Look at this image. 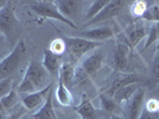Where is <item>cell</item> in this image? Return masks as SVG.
Instances as JSON below:
<instances>
[{
    "label": "cell",
    "mask_w": 159,
    "mask_h": 119,
    "mask_svg": "<svg viewBox=\"0 0 159 119\" xmlns=\"http://www.w3.org/2000/svg\"><path fill=\"white\" fill-rule=\"evenodd\" d=\"M48 80V72L42 66V63L37 61H32L29 63L24 78L18 86L19 93H33L43 89V85Z\"/></svg>",
    "instance_id": "cell-1"
},
{
    "label": "cell",
    "mask_w": 159,
    "mask_h": 119,
    "mask_svg": "<svg viewBox=\"0 0 159 119\" xmlns=\"http://www.w3.org/2000/svg\"><path fill=\"white\" fill-rule=\"evenodd\" d=\"M26 55V45L23 40H18L14 49L7 55L5 59L0 61V79L11 78V75L17 70L21 61L25 59Z\"/></svg>",
    "instance_id": "cell-2"
},
{
    "label": "cell",
    "mask_w": 159,
    "mask_h": 119,
    "mask_svg": "<svg viewBox=\"0 0 159 119\" xmlns=\"http://www.w3.org/2000/svg\"><path fill=\"white\" fill-rule=\"evenodd\" d=\"M31 10H32L37 16L45 19H56L58 21H62L66 24L68 26L76 29V24L71 20L66 19L63 14L58 11V7L55 1H48V0H42V1H32L30 4Z\"/></svg>",
    "instance_id": "cell-3"
},
{
    "label": "cell",
    "mask_w": 159,
    "mask_h": 119,
    "mask_svg": "<svg viewBox=\"0 0 159 119\" xmlns=\"http://www.w3.org/2000/svg\"><path fill=\"white\" fill-rule=\"evenodd\" d=\"M63 40H64L68 51L75 59H82L86 54L90 53L92 50L100 45V43L98 42L88 40L82 37H64Z\"/></svg>",
    "instance_id": "cell-4"
},
{
    "label": "cell",
    "mask_w": 159,
    "mask_h": 119,
    "mask_svg": "<svg viewBox=\"0 0 159 119\" xmlns=\"http://www.w3.org/2000/svg\"><path fill=\"white\" fill-rule=\"evenodd\" d=\"M126 4L127 2L124 0H112V1H109V4L95 18L86 23V25L87 26H89V25L92 26V25H95L98 23H102L105 20H108L113 17H115V16H118L122 11V8L126 6Z\"/></svg>",
    "instance_id": "cell-5"
},
{
    "label": "cell",
    "mask_w": 159,
    "mask_h": 119,
    "mask_svg": "<svg viewBox=\"0 0 159 119\" xmlns=\"http://www.w3.org/2000/svg\"><path fill=\"white\" fill-rule=\"evenodd\" d=\"M16 23H17V18L14 13V7L12 2L8 1L6 7L0 11V32L4 33L5 36H8L12 32Z\"/></svg>",
    "instance_id": "cell-6"
},
{
    "label": "cell",
    "mask_w": 159,
    "mask_h": 119,
    "mask_svg": "<svg viewBox=\"0 0 159 119\" xmlns=\"http://www.w3.org/2000/svg\"><path fill=\"white\" fill-rule=\"evenodd\" d=\"M103 51L98 50L95 53L90 54L89 56H87L86 59L82 61L81 68L84 70V73L88 76H93L101 69V67L103 64Z\"/></svg>",
    "instance_id": "cell-7"
},
{
    "label": "cell",
    "mask_w": 159,
    "mask_h": 119,
    "mask_svg": "<svg viewBox=\"0 0 159 119\" xmlns=\"http://www.w3.org/2000/svg\"><path fill=\"white\" fill-rule=\"evenodd\" d=\"M51 88H52V83H49L48 86H45L40 91L26 94L23 98V105L25 106V108H27V110H33L37 106H39L40 104H44L48 95L51 92Z\"/></svg>",
    "instance_id": "cell-8"
},
{
    "label": "cell",
    "mask_w": 159,
    "mask_h": 119,
    "mask_svg": "<svg viewBox=\"0 0 159 119\" xmlns=\"http://www.w3.org/2000/svg\"><path fill=\"white\" fill-rule=\"evenodd\" d=\"M114 36L113 29L111 26H100L94 27V29H89L86 31L80 32V37L86 38L88 40H93V42H101V40L112 38Z\"/></svg>",
    "instance_id": "cell-9"
},
{
    "label": "cell",
    "mask_w": 159,
    "mask_h": 119,
    "mask_svg": "<svg viewBox=\"0 0 159 119\" xmlns=\"http://www.w3.org/2000/svg\"><path fill=\"white\" fill-rule=\"evenodd\" d=\"M61 56H57L56 54H53L50 49H47L44 51V57L42 66L44 67V69L50 74L52 78H60V70H61Z\"/></svg>",
    "instance_id": "cell-10"
},
{
    "label": "cell",
    "mask_w": 159,
    "mask_h": 119,
    "mask_svg": "<svg viewBox=\"0 0 159 119\" xmlns=\"http://www.w3.org/2000/svg\"><path fill=\"white\" fill-rule=\"evenodd\" d=\"M128 55H129V44L127 43V40L119 42L115 49V53H114V64L118 70L124 72L127 69Z\"/></svg>",
    "instance_id": "cell-11"
},
{
    "label": "cell",
    "mask_w": 159,
    "mask_h": 119,
    "mask_svg": "<svg viewBox=\"0 0 159 119\" xmlns=\"http://www.w3.org/2000/svg\"><path fill=\"white\" fill-rule=\"evenodd\" d=\"M128 116L129 119H138L144 110V102H145V91L139 88L135 94L133 95L131 100L128 101Z\"/></svg>",
    "instance_id": "cell-12"
},
{
    "label": "cell",
    "mask_w": 159,
    "mask_h": 119,
    "mask_svg": "<svg viewBox=\"0 0 159 119\" xmlns=\"http://www.w3.org/2000/svg\"><path fill=\"white\" fill-rule=\"evenodd\" d=\"M56 5L58 7V11L66 17V19L74 21L73 18H75L80 11V7L82 5V2L75 1V0H58L55 1Z\"/></svg>",
    "instance_id": "cell-13"
},
{
    "label": "cell",
    "mask_w": 159,
    "mask_h": 119,
    "mask_svg": "<svg viewBox=\"0 0 159 119\" xmlns=\"http://www.w3.org/2000/svg\"><path fill=\"white\" fill-rule=\"evenodd\" d=\"M146 36V26L144 23H135L127 29L126 40L129 46H135Z\"/></svg>",
    "instance_id": "cell-14"
},
{
    "label": "cell",
    "mask_w": 159,
    "mask_h": 119,
    "mask_svg": "<svg viewBox=\"0 0 159 119\" xmlns=\"http://www.w3.org/2000/svg\"><path fill=\"white\" fill-rule=\"evenodd\" d=\"M32 119H57V114L55 112L52 104V95L51 92L48 95L45 102L40 107L37 112L32 114Z\"/></svg>",
    "instance_id": "cell-15"
},
{
    "label": "cell",
    "mask_w": 159,
    "mask_h": 119,
    "mask_svg": "<svg viewBox=\"0 0 159 119\" xmlns=\"http://www.w3.org/2000/svg\"><path fill=\"white\" fill-rule=\"evenodd\" d=\"M137 82H139V78L135 74H127L125 76H122V78L116 80L105 93H106L107 95H109V97L113 98L114 94L118 92L119 89H121L122 87L127 86V85H131V83H137Z\"/></svg>",
    "instance_id": "cell-16"
},
{
    "label": "cell",
    "mask_w": 159,
    "mask_h": 119,
    "mask_svg": "<svg viewBox=\"0 0 159 119\" xmlns=\"http://www.w3.org/2000/svg\"><path fill=\"white\" fill-rule=\"evenodd\" d=\"M138 89H139L138 83H131V85H127V86L122 87L121 89H119L118 92L115 93V94H114V97H113V99L115 100L119 105L120 104L128 102Z\"/></svg>",
    "instance_id": "cell-17"
},
{
    "label": "cell",
    "mask_w": 159,
    "mask_h": 119,
    "mask_svg": "<svg viewBox=\"0 0 159 119\" xmlns=\"http://www.w3.org/2000/svg\"><path fill=\"white\" fill-rule=\"evenodd\" d=\"M56 99L63 106H70L73 105V95L69 91V88L62 82L58 81L57 88H56Z\"/></svg>",
    "instance_id": "cell-18"
},
{
    "label": "cell",
    "mask_w": 159,
    "mask_h": 119,
    "mask_svg": "<svg viewBox=\"0 0 159 119\" xmlns=\"http://www.w3.org/2000/svg\"><path fill=\"white\" fill-rule=\"evenodd\" d=\"M75 70L76 68L70 63H62L60 70V80L66 87L75 83Z\"/></svg>",
    "instance_id": "cell-19"
},
{
    "label": "cell",
    "mask_w": 159,
    "mask_h": 119,
    "mask_svg": "<svg viewBox=\"0 0 159 119\" xmlns=\"http://www.w3.org/2000/svg\"><path fill=\"white\" fill-rule=\"evenodd\" d=\"M76 111L81 116L82 119H98L96 110L89 100H83L82 104L76 108Z\"/></svg>",
    "instance_id": "cell-20"
},
{
    "label": "cell",
    "mask_w": 159,
    "mask_h": 119,
    "mask_svg": "<svg viewBox=\"0 0 159 119\" xmlns=\"http://www.w3.org/2000/svg\"><path fill=\"white\" fill-rule=\"evenodd\" d=\"M108 4H109L108 0H95V1H92V2H90V6H89L88 11H87L86 17H84L86 23H88L89 20H92L93 18H95Z\"/></svg>",
    "instance_id": "cell-21"
},
{
    "label": "cell",
    "mask_w": 159,
    "mask_h": 119,
    "mask_svg": "<svg viewBox=\"0 0 159 119\" xmlns=\"http://www.w3.org/2000/svg\"><path fill=\"white\" fill-rule=\"evenodd\" d=\"M100 101H101V106H102V108H103L106 112L115 114V112L119 110V104L113 99L112 97L107 95L106 93H102V94L100 95Z\"/></svg>",
    "instance_id": "cell-22"
},
{
    "label": "cell",
    "mask_w": 159,
    "mask_h": 119,
    "mask_svg": "<svg viewBox=\"0 0 159 119\" xmlns=\"http://www.w3.org/2000/svg\"><path fill=\"white\" fill-rule=\"evenodd\" d=\"M146 36H147V40H146L143 50H146L147 48H150V46L152 45L153 43H156L157 40H159V21L151 24V26L148 29V33Z\"/></svg>",
    "instance_id": "cell-23"
},
{
    "label": "cell",
    "mask_w": 159,
    "mask_h": 119,
    "mask_svg": "<svg viewBox=\"0 0 159 119\" xmlns=\"http://www.w3.org/2000/svg\"><path fill=\"white\" fill-rule=\"evenodd\" d=\"M17 102V93L14 89H11V92L7 94L6 97H4L0 100V113L5 112L7 110H10L11 107H13Z\"/></svg>",
    "instance_id": "cell-24"
},
{
    "label": "cell",
    "mask_w": 159,
    "mask_h": 119,
    "mask_svg": "<svg viewBox=\"0 0 159 119\" xmlns=\"http://www.w3.org/2000/svg\"><path fill=\"white\" fill-rule=\"evenodd\" d=\"M148 8V2L147 1H143V0H138L133 2L132 7H131V12L135 18H143V16Z\"/></svg>",
    "instance_id": "cell-25"
},
{
    "label": "cell",
    "mask_w": 159,
    "mask_h": 119,
    "mask_svg": "<svg viewBox=\"0 0 159 119\" xmlns=\"http://www.w3.org/2000/svg\"><path fill=\"white\" fill-rule=\"evenodd\" d=\"M143 19L146 21H152V23H157L159 21V5L158 4H153L152 6L147 8L145 14L143 16Z\"/></svg>",
    "instance_id": "cell-26"
},
{
    "label": "cell",
    "mask_w": 159,
    "mask_h": 119,
    "mask_svg": "<svg viewBox=\"0 0 159 119\" xmlns=\"http://www.w3.org/2000/svg\"><path fill=\"white\" fill-rule=\"evenodd\" d=\"M66 49V43H64V40L63 38H56L51 42L50 44V50L52 51L53 54H56L57 56H61L62 54L64 53V50Z\"/></svg>",
    "instance_id": "cell-27"
},
{
    "label": "cell",
    "mask_w": 159,
    "mask_h": 119,
    "mask_svg": "<svg viewBox=\"0 0 159 119\" xmlns=\"http://www.w3.org/2000/svg\"><path fill=\"white\" fill-rule=\"evenodd\" d=\"M11 86H12V78H6L0 81V100L11 92Z\"/></svg>",
    "instance_id": "cell-28"
},
{
    "label": "cell",
    "mask_w": 159,
    "mask_h": 119,
    "mask_svg": "<svg viewBox=\"0 0 159 119\" xmlns=\"http://www.w3.org/2000/svg\"><path fill=\"white\" fill-rule=\"evenodd\" d=\"M151 74H152L153 82L159 83V51L156 53L154 57H153L152 68H151Z\"/></svg>",
    "instance_id": "cell-29"
},
{
    "label": "cell",
    "mask_w": 159,
    "mask_h": 119,
    "mask_svg": "<svg viewBox=\"0 0 159 119\" xmlns=\"http://www.w3.org/2000/svg\"><path fill=\"white\" fill-rule=\"evenodd\" d=\"M145 108L150 112H159V100L150 99L146 102Z\"/></svg>",
    "instance_id": "cell-30"
},
{
    "label": "cell",
    "mask_w": 159,
    "mask_h": 119,
    "mask_svg": "<svg viewBox=\"0 0 159 119\" xmlns=\"http://www.w3.org/2000/svg\"><path fill=\"white\" fill-rule=\"evenodd\" d=\"M138 119H159V112H150L144 107V110Z\"/></svg>",
    "instance_id": "cell-31"
},
{
    "label": "cell",
    "mask_w": 159,
    "mask_h": 119,
    "mask_svg": "<svg viewBox=\"0 0 159 119\" xmlns=\"http://www.w3.org/2000/svg\"><path fill=\"white\" fill-rule=\"evenodd\" d=\"M7 4H8V1H6V0H0V11L4 10Z\"/></svg>",
    "instance_id": "cell-32"
},
{
    "label": "cell",
    "mask_w": 159,
    "mask_h": 119,
    "mask_svg": "<svg viewBox=\"0 0 159 119\" xmlns=\"http://www.w3.org/2000/svg\"><path fill=\"white\" fill-rule=\"evenodd\" d=\"M111 119H124V118H122V117H120V116H118V114H112Z\"/></svg>",
    "instance_id": "cell-33"
},
{
    "label": "cell",
    "mask_w": 159,
    "mask_h": 119,
    "mask_svg": "<svg viewBox=\"0 0 159 119\" xmlns=\"http://www.w3.org/2000/svg\"><path fill=\"white\" fill-rule=\"evenodd\" d=\"M5 118H6V117H5L2 113H0V119H5Z\"/></svg>",
    "instance_id": "cell-34"
},
{
    "label": "cell",
    "mask_w": 159,
    "mask_h": 119,
    "mask_svg": "<svg viewBox=\"0 0 159 119\" xmlns=\"http://www.w3.org/2000/svg\"><path fill=\"white\" fill-rule=\"evenodd\" d=\"M157 95H158V97H159V86L157 87Z\"/></svg>",
    "instance_id": "cell-35"
},
{
    "label": "cell",
    "mask_w": 159,
    "mask_h": 119,
    "mask_svg": "<svg viewBox=\"0 0 159 119\" xmlns=\"http://www.w3.org/2000/svg\"><path fill=\"white\" fill-rule=\"evenodd\" d=\"M5 119H13V118H12V117H6Z\"/></svg>",
    "instance_id": "cell-36"
},
{
    "label": "cell",
    "mask_w": 159,
    "mask_h": 119,
    "mask_svg": "<svg viewBox=\"0 0 159 119\" xmlns=\"http://www.w3.org/2000/svg\"><path fill=\"white\" fill-rule=\"evenodd\" d=\"M157 51H159V44L157 45Z\"/></svg>",
    "instance_id": "cell-37"
},
{
    "label": "cell",
    "mask_w": 159,
    "mask_h": 119,
    "mask_svg": "<svg viewBox=\"0 0 159 119\" xmlns=\"http://www.w3.org/2000/svg\"><path fill=\"white\" fill-rule=\"evenodd\" d=\"M79 119H82V118H79Z\"/></svg>",
    "instance_id": "cell-38"
},
{
    "label": "cell",
    "mask_w": 159,
    "mask_h": 119,
    "mask_svg": "<svg viewBox=\"0 0 159 119\" xmlns=\"http://www.w3.org/2000/svg\"><path fill=\"white\" fill-rule=\"evenodd\" d=\"M0 80H1V79H0Z\"/></svg>",
    "instance_id": "cell-39"
}]
</instances>
